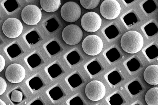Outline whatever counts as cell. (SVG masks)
Wrapping results in <instances>:
<instances>
[{"label":"cell","instance_id":"7","mask_svg":"<svg viewBox=\"0 0 158 105\" xmlns=\"http://www.w3.org/2000/svg\"><path fill=\"white\" fill-rule=\"evenodd\" d=\"M119 3L116 0H106L100 7V13L103 17L108 20L117 18L121 12Z\"/></svg>","mask_w":158,"mask_h":105},{"label":"cell","instance_id":"43","mask_svg":"<svg viewBox=\"0 0 158 105\" xmlns=\"http://www.w3.org/2000/svg\"><path fill=\"white\" fill-rule=\"evenodd\" d=\"M131 105H141V104H140V103H139L138 101L135 102L133 104H132Z\"/></svg>","mask_w":158,"mask_h":105},{"label":"cell","instance_id":"15","mask_svg":"<svg viewBox=\"0 0 158 105\" xmlns=\"http://www.w3.org/2000/svg\"><path fill=\"white\" fill-rule=\"evenodd\" d=\"M107 79L111 84L115 85L121 81L122 78L118 71H114L108 75Z\"/></svg>","mask_w":158,"mask_h":105},{"label":"cell","instance_id":"23","mask_svg":"<svg viewBox=\"0 0 158 105\" xmlns=\"http://www.w3.org/2000/svg\"><path fill=\"white\" fill-rule=\"evenodd\" d=\"M26 38L30 44L34 45L40 40V37L36 32L32 31L26 36Z\"/></svg>","mask_w":158,"mask_h":105},{"label":"cell","instance_id":"39","mask_svg":"<svg viewBox=\"0 0 158 105\" xmlns=\"http://www.w3.org/2000/svg\"><path fill=\"white\" fill-rule=\"evenodd\" d=\"M69 104L70 105H84V103L80 97L77 96L70 100Z\"/></svg>","mask_w":158,"mask_h":105},{"label":"cell","instance_id":"5","mask_svg":"<svg viewBox=\"0 0 158 105\" xmlns=\"http://www.w3.org/2000/svg\"><path fill=\"white\" fill-rule=\"evenodd\" d=\"M83 33L79 26L75 24L69 25L64 29L62 38L67 44L76 45L82 40Z\"/></svg>","mask_w":158,"mask_h":105},{"label":"cell","instance_id":"9","mask_svg":"<svg viewBox=\"0 0 158 105\" xmlns=\"http://www.w3.org/2000/svg\"><path fill=\"white\" fill-rule=\"evenodd\" d=\"M2 29L3 33L6 37L15 38L21 35L23 26L22 23L18 18H10L4 22Z\"/></svg>","mask_w":158,"mask_h":105},{"label":"cell","instance_id":"22","mask_svg":"<svg viewBox=\"0 0 158 105\" xmlns=\"http://www.w3.org/2000/svg\"><path fill=\"white\" fill-rule=\"evenodd\" d=\"M48 72L52 78H55L61 74L62 70L58 65L55 64L48 68Z\"/></svg>","mask_w":158,"mask_h":105},{"label":"cell","instance_id":"1","mask_svg":"<svg viewBox=\"0 0 158 105\" xmlns=\"http://www.w3.org/2000/svg\"><path fill=\"white\" fill-rule=\"evenodd\" d=\"M120 44L122 48L126 52L134 54L141 50L144 44V40L139 32L130 31L122 36Z\"/></svg>","mask_w":158,"mask_h":105},{"label":"cell","instance_id":"27","mask_svg":"<svg viewBox=\"0 0 158 105\" xmlns=\"http://www.w3.org/2000/svg\"><path fill=\"white\" fill-rule=\"evenodd\" d=\"M106 56L110 62H113L120 58V54L116 48H113L107 51L106 53Z\"/></svg>","mask_w":158,"mask_h":105},{"label":"cell","instance_id":"12","mask_svg":"<svg viewBox=\"0 0 158 105\" xmlns=\"http://www.w3.org/2000/svg\"><path fill=\"white\" fill-rule=\"evenodd\" d=\"M40 4L42 9L47 12H54L59 9L61 5L60 0H41Z\"/></svg>","mask_w":158,"mask_h":105},{"label":"cell","instance_id":"13","mask_svg":"<svg viewBox=\"0 0 158 105\" xmlns=\"http://www.w3.org/2000/svg\"><path fill=\"white\" fill-rule=\"evenodd\" d=\"M145 101L148 105H158V88L153 87L147 92Z\"/></svg>","mask_w":158,"mask_h":105},{"label":"cell","instance_id":"24","mask_svg":"<svg viewBox=\"0 0 158 105\" xmlns=\"http://www.w3.org/2000/svg\"><path fill=\"white\" fill-rule=\"evenodd\" d=\"M30 87L33 90H37L43 86L41 80L38 77L33 78L29 82Z\"/></svg>","mask_w":158,"mask_h":105},{"label":"cell","instance_id":"37","mask_svg":"<svg viewBox=\"0 0 158 105\" xmlns=\"http://www.w3.org/2000/svg\"><path fill=\"white\" fill-rule=\"evenodd\" d=\"M143 7L147 13L150 14L155 10L156 6L153 1H148L143 5Z\"/></svg>","mask_w":158,"mask_h":105},{"label":"cell","instance_id":"32","mask_svg":"<svg viewBox=\"0 0 158 105\" xmlns=\"http://www.w3.org/2000/svg\"><path fill=\"white\" fill-rule=\"evenodd\" d=\"M125 23L128 26H132L137 21V18L134 13L128 14L123 18Z\"/></svg>","mask_w":158,"mask_h":105},{"label":"cell","instance_id":"10","mask_svg":"<svg viewBox=\"0 0 158 105\" xmlns=\"http://www.w3.org/2000/svg\"><path fill=\"white\" fill-rule=\"evenodd\" d=\"M26 72L22 66L15 63L9 65L6 69L5 76L6 79L12 83H20L26 77Z\"/></svg>","mask_w":158,"mask_h":105},{"label":"cell","instance_id":"17","mask_svg":"<svg viewBox=\"0 0 158 105\" xmlns=\"http://www.w3.org/2000/svg\"><path fill=\"white\" fill-rule=\"evenodd\" d=\"M127 87L128 90L132 95H137L142 90L141 85L137 81H134L130 83Z\"/></svg>","mask_w":158,"mask_h":105},{"label":"cell","instance_id":"16","mask_svg":"<svg viewBox=\"0 0 158 105\" xmlns=\"http://www.w3.org/2000/svg\"><path fill=\"white\" fill-rule=\"evenodd\" d=\"M87 69L90 75H94L99 73L102 68L99 63L97 61H94L87 65Z\"/></svg>","mask_w":158,"mask_h":105},{"label":"cell","instance_id":"2","mask_svg":"<svg viewBox=\"0 0 158 105\" xmlns=\"http://www.w3.org/2000/svg\"><path fill=\"white\" fill-rule=\"evenodd\" d=\"M82 47L84 51L87 54L92 56L97 55L102 51V40L98 35H89L83 41Z\"/></svg>","mask_w":158,"mask_h":105},{"label":"cell","instance_id":"18","mask_svg":"<svg viewBox=\"0 0 158 105\" xmlns=\"http://www.w3.org/2000/svg\"><path fill=\"white\" fill-rule=\"evenodd\" d=\"M81 5L85 9L91 10L95 8L98 7L100 2V0H91V1H85V0H80V1Z\"/></svg>","mask_w":158,"mask_h":105},{"label":"cell","instance_id":"28","mask_svg":"<svg viewBox=\"0 0 158 105\" xmlns=\"http://www.w3.org/2000/svg\"><path fill=\"white\" fill-rule=\"evenodd\" d=\"M106 35L109 39H112L116 37L119 34L118 30L113 25L109 26L105 30Z\"/></svg>","mask_w":158,"mask_h":105},{"label":"cell","instance_id":"35","mask_svg":"<svg viewBox=\"0 0 158 105\" xmlns=\"http://www.w3.org/2000/svg\"><path fill=\"white\" fill-rule=\"evenodd\" d=\"M145 52L150 59H153L158 56V49L154 45H152L148 48Z\"/></svg>","mask_w":158,"mask_h":105},{"label":"cell","instance_id":"3","mask_svg":"<svg viewBox=\"0 0 158 105\" xmlns=\"http://www.w3.org/2000/svg\"><path fill=\"white\" fill-rule=\"evenodd\" d=\"M60 14L62 18L65 21L74 22L80 18L81 9L77 3L74 2H68L62 6Z\"/></svg>","mask_w":158,"mask_h":105},{"label":"cell","instance_id":"20","mask_svg":"<svg viewBox=\"0 0 158 105\" xmlns=\"http://www.w3.org/2000/svg\"><path fill=\"white\" fill-rule=\"evenodd\" d=\"M27 62L30 66L34 68L40 65L41 60L38 55L34 54L28 58Z\"/></svg>","mask_w":158,"mask_h":105},{"label":"cell","instance_id":"33","mask_svg":"<svg viewBox=\"0 0 158 105\" xmlns=\"http://www.w3.org/2000/svg\"><path fill=\"white\" fill-rule=\"evenodd\" d=\"M23 94L21 91L15 90L12 92L11 99L14 102L19 103L22 101Z\"/></svg>","mask_w":158,"mask_h":105},{"label":"cell","instance_id":"29","mask_svg":"<svg viewBox=\"0 0 158 105\" xmlns=\"http://www.w3.org/2000/svg\"><path fill=\"white\" fill-rule=\"evenodd\" d=\"M67 59L68 62L73 65L79 62L80 57L77 52L73 51L69 53L67 56Z\"/></svg>","mask_w":158,"mask_h":105},{"label":"cell","instance_id":"42","mask_svg":"<svg viewBox=\"0 0 158 105\" xmlns=\"http://www.w3.org/2000/svg\"><path fill=\"white\" fill-rule=\"evenodd\" d=\"M0 105H7L6 103L4 102L2 100L0 99Z\"/></svg>","mask_w":158,"mask_h":105},{"label":"cell","instance_id":"36","mask_svg":"<svg viewBox=\"0 0 158 105\" xmlns=\"http://www.w3.org/2000/svg\"><path fill=\"white\" fill-rule=\"evenodd\" d=\"M5 7L9 12H13L18 7V4L16 1H7L5 3Z\"/></svg>","mask_w":158,"mask_h":105},{"label":"cell","instance_id":"8","mask_svg":"<svg viewBox=\"0 0 158 105\" xmlns=\"http://www.w3.org/2000/svg\"><path fill=\"white\" fill-rule=\"evenodd\" d=\"M42 16L41 10L34 5L26 6L21 12L23 21L29 26L36 25L41 20Z\"/></svg>","mask_w":158,"mask_h":105},{"label":"cell","instance_id":"6","mask_svg":"<svg viewBox=\"0 0 158 105\" xmlns=\"http://www.w3.org/2000/svg\"><path fill=\"white\" fill-rule=\"evenodd\" d=\"M102 19L98 14L95 12H87L82 16L81 24L83 29L87 32H97L101 28Z\"/></svg>","mask_w":158,"mask_h":105},{"label":"cell","instance_id":"38","mask_svg":"<svg viewBox=\"0 0 158 105\" xmlns=\"http://www.w3.org/2000/svg\"><path fill=\"white\" fill-rule=\"evenodd\" d=\"M7 87V84L4 78L0 77V95L5 92Z\"/></svg>","mask_w":158,"mask_h":105},{"label":"cell","instance_id":"31","mask_svg":"<svg viewBox=\"0 0 158 105\" xmlns=\"http://www.w3.org/2000/svg\"><path fill=\"white\" fill-rule=\"evenodd\" d=\"M45 27L50 32H54L59 27V25L57 21L54 19H51L46 22Z\"/></svg>","mask_w":158,"mask_h":105},{"label":"cell","instance_id":"21","mask_svg":"<svg viewBox=\"0 0 158 105\" xmlns=\"http://www.w3.org/2000/svg\"><path fill=\"white\" fill-rule=\"evenodd\" d=\"M7 51L9 56L12 58L16 57L21 52L19 46L16 44H14L9 46L7 49Z\"/></svg>","mask_w":158,"mask_h":105},{"label":"cell","instance_id":"34","mask_svg":"<svg viewBox=\"0 0 158 105\" xmlns=\"http://www.w3.org/2000/svg\"><path fill=\"white\" fill-rule=\"evenodd\" d=\"M144 30L147 35L149 36L154 35L158 31L157 26L153 23L147 25L144 28Z\"/></svg>","mask_w":158,"mask_h":105},{"label":"cell","instance_id":"25","mask_svg":"<svg viewBox=\"0 0 158 105\" xmlns=\"http://www.w3.org/2000/svg\"><path fill=\"white\" fill-rule=\"evenodd\" d=\"M49 94L51 98L54 101L60 99L63 96L62 91L59 87L53 88L50 91Z\"/></svg>","mask_w":158,"mask_h":105},{"label":"cell","instance_id":"4","mask_svg":"<svg viewBox=\"0 0 158 105\" xmlns=\"http://www.w3.org/2000/svg\"><path fill=\"white\" fill-rule=\"evenodd\" d=\"M85 94L87 98L91 101H99L106 95L105 86L101 81H92L86 86Z\"/></svg>","mask_w":158,"mask_h":105},{"label":"cell","instance_id":"41","mask_svg":"<svg viewBox=\"0 0 158 105\" xmlns=\"http://www.w3.org/2000/svg\"><path fill=\"white\" fill-rule=\"evenodd\" d=\"M31 105H44L43 103L40 100H37L32 103Z\"/></svg>","mask_w":158,"mask_h":105},{"label":"cell","instance_id":"26","mask_svg":"<svg viewBox=\"0 0 158 105\" xmlns=\"http://www.w3.org/2000/svg\"><path fill=\"white\" fill-rule=\"evenodd\" d=\"M46 49L50 54L54 55L60 51V47L57 42L52 41L47 45Z\"/></svg>","mask_w":158,"mask_h":105},{"label":"cell","instance_id":"19","mask_svg":"<svg viewBox=\"0 0 158 105\" xmlns=\"http://www.w3.org/2000/svg\"><path fill=\"white\" fill-rule=\"evenodd\" d=\"M69 84L72 87L76 88L79 87L82 83V79L77 74L72 75L68 80Z\"/></svg>","mask_w":158,"mask_h":105},{"label":"cell","instance_id":"44","mask_svg":"<svg viewBox=\"0 0 158 105\" xmlns=\"http://www.w3.org/2000/svg\"><path fill=\"white\" fill-rule=\"evenodd\" d=\"M96 105H101L100 104H96Z\"/></svg>","mask_w":158,"mask_h":105},{"label":"cell","instance_id":"14","mask_svg":"<svg viewBox=\"0 0 158 105\" xmlns=\"http://www.w3.org/2000/svg\"><path fill=\"white\" fill-rule=\"evenodd\" d=\"M107 101L110 105H121L123 103V99L120 92H114L107 98Z\"/></svg>","mask_w":158,"mask_h":105},{"label":"cell","instance_id":"40","mask_svg":"<svg viewBox=\"0 0 158 105\" xmlns=\"http://www.w3.org/2000/svg\"><path fill=\"white\" fill-rule=\"evenodd\" d=\"M6 62L4 58L0 55V73L4 70L5 67Z\"/></svg>","mask_w":158,"mask_h":105},{"label":"cell","instance_id":"30","mask_svg":"<svg viewBox=\"0 0 158 105\" xmlns=\"http://www.w3.org/2000/svg\"><path fill=\"white\" fill-rule=\"evenodd\" d=\"M127 66L130 71L134 72L136 71L140 68V64L137 59H133L127 63Z\"/></svg>","mask_w":158,"mask_h":105},{"label":"cell","instance_id":"11","mask_svg":"<svg viewBox=\"0 0 158 105\" xmlns=\"http://www.w3.org/2000/svg\"><path fill=\"white\" fill-rule=\"evenodd\" d=\"M144 78L148 84L151 85L158 84V66L151 65L147 67L143 73Z\"/></svg>","mask_w":158,"mask_h":105}]
</instances>
